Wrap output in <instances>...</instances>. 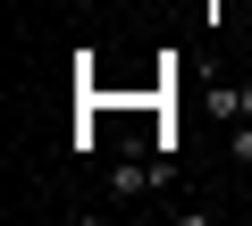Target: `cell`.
Listing matches in <instances>:
<instances>
[{
  "label": "cell",
  "mask_w": 252,
  "mask_h": 226,
  "mask_svg": "<svg viewBox=\"0 0 252 226\" xmlns=\"http://www.w3.org/2000/svg\"><path fill=\"white\" fill-rule=\"evenodd\" d=\"M160 184H168V151H160V159H118V168H109V193H118V201H143V193H160Z\"/></svg>",
  "instance_id": "1"
}]
</instances>
